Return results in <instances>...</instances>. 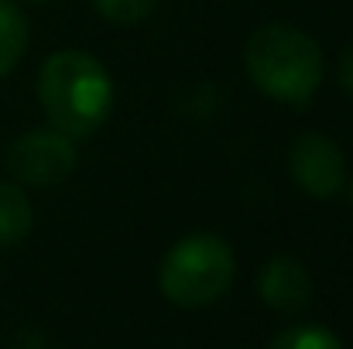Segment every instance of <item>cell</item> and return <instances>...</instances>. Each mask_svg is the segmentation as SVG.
I'll return each instance as SVG.
<instances>
[{"label": "cell", "mask_w": 353, "mask_h": 349, "mask_svg": "<svg viewBox=\"0 0 353 349\" xmlns=\"http://www.w3.org/2000/svg\"><path fill=\"white\" fill-rule=\"evenodd\" d=\"M114 96L107 65L83 48L52 52L38 69V103L48 123L72 140L93 137L110 120Z\"/></svg>", "instance_id": "6da1fadb"}, {"label": "cell", "mask_w": 353, "mask_h": 349, "mask_svg": "<svg viewBox=\"0 0 353 349\" xmlns=\"http://www.w3.org/2000/svg\"><path fill=\"white\" fill-rule=\"evenodd\" d=\"M243 65L250 83L288 107H305L323 86V48L319 41L285 21L257 28L243 45Z\"/></svg>", "instance_id": "7a4b0ae2"}, {"label": "cell", "mask_w": 353, "mask_h": 349, "mask_svg": "<svg viewBox=\"0 0 353 349\" xmlns=\"http://www.w3.org/2000/svg\"><path fill=\"white\" fill-rule=\"evenodd\" d=\"M236 274L234 246L216 233H189L168 246L158 267L161 295L179 308H206L220 302Z\"/></svg>", "instance_id": "3957f363"}, {"label": "cell", "mask_w": 353, "mask_h": 349, "mask_svg": "<svg viewBox=\"0 0 353 349\" xmlns=\"http://www.w3.org/2000/svg\"><path fill=\"white\" fill-rule=\"evenodd\" d=\"M79 151L76 140L62 130L48 127H34L24 130L10 147H7V171L17 185H31V189H52L62 185L72 171H76Z\"/></svg>", "instance_id": "277c9868"}, {"label": "cell", "mask_w": 353, "mask_h": 349, "mask_svg": "<svg viewBox=\"0 0 353 349\" xmlns=\"http://www.w3.org/2000/svg\"><path fill=\"white\" fill-rule=\"evenodd\" d=\"M288 175L309 199H333L347 185V158L330 134L305 130L288 147Z\"/></svg>", "instance_id": "5b68a950"}, {"label": "cell", "mask_w": 353, "mask_h": 349, "mask_svg": "<svg viewBox=\"0 0 353 349\" xmlns=\"http://www.w3.org/2000/svg\"><path fill=\"white\" fill-rule=\"evenodd\" d=\"M257 298L278 315H299L312 302V274L292 253H274L257 274Z\"/></svg>", "instance_id": "8992f818"}, {"label": "cell", "mask_w": 353, "mask_h": 349, "mask_svg": "<svg viewBox=\"0 0 353 349\" xmlns=\"http://www.w3.org/2000/svg\"><path fill=\"white\" fill-rule=\"evenodd\" d=\"M34 230V206L17 182H0V246H17Z\"/></svg>", "instance_id": "52a82bcc"}, {"label": "cell", "mask_w": 353, "mask_h": 349, "mask_svg": "<svg viewBox=\"0 0 353 349\" xmlns=\"http://www.w3.org/2000/svg\"><path fill=\"white\" fill-rule=\"evenodd\" d=\"M28 52V17L17 0H0V79H7Z\"/></svg>", "instance_id": "ba28073f"}, {"label": "cell", "mask_w": 353, "mask_h": 349, "mask_svg": "<svg viewBox=\"0 0 353 349\" xmlns=\"http://www.w3.org/2000/svg\"><path fill=\"white\" fill-rule=\"evenodd\" d=\"M268 349H343V343L326 326H292L278 332Z\"/></svg>", "instance_id": "9c48e42d"}, {"label": "cell", "mask_w": 353, "mask_h": 349, "mask_svg": "<svg viewBox=\"0 0 353 349\" xmlns=\"http://www.w3.org/2000/svg\"><path fill=\"white\" fill-rule=\"evenodd\" d=\"M93 7H97V14L103 21H110L117 28H134L144 17L154 14L158 0H93Z\"/></svg>", "instance_id": "30bf717a"}, {"label": "cell", "mask_w": 353, "mask_h": 349, "mask_svg": "<svg viewBox=\"0 0 353 349\" xmlns=\"http://www.w3.org/2000/svg\"><path fill=\"white\" fill-rule=\"evenodd\" d=\"M336 79H340V89L353 96V41L340 52V62H336Z\"/></svg>", "instance_id": "8fae6325"}, {"label": "cell", "mask_w": 353, "mask_h": 349, "mask_svg": "<svg viewBox=\"0 0 353 349\" xmlns=\"http://www.w3.org/2000/svg\"><path fill=\"white\" fill-rule=\"evenodd\" d=\"M10 349H45V336H41V332H34V329H24V332H17V336H14Z\"/></svg>", "instance_id": "7c38bea8"}, {"label": "cell", "mask_w": 353, "mask_h": 349, "mask_svg": "<svg viewBox=\"0 0 353 349\" xmlns=\"http://www.w3.org/2000/svg\"><path fill=\"white\" fill-rule=\"evenodd\" d=\"M17 3H45V0H17Z\"/></svg>", "instance_id": "4fadbf2b"}, {"label": "cell", "mask_w": 353, "mask_h": 349, "mask_svg": "<svg viewBox=\"0 0 353 349\" xmlns=\"http://www.w3.org/2000/svg\"><path fill=\"white\" fill-rule=\"evenodd\" d=\"M350 202H353V182H350Z\"/></svg>", "instance_id": "5bb4252c"}]
</instances>
